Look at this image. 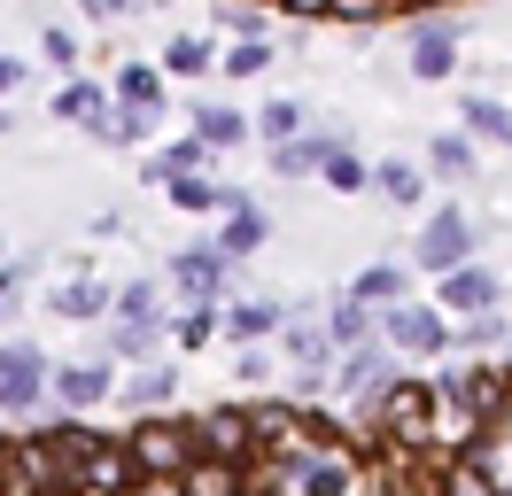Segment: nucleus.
<instances>
[{
    "label": "nucleus",
    "mask_w": 512,
    "mask_h": 496,
    "mask_svg": "<svg viewBox=\"0 0 512 496\" xmlns=\"http://www.w3.org/2000/svg\"><path fill=\"white\" fill-rule=\"evenodd\" d=\"M288 318H295L288 295H225V341H233V349H241V341H280Z\"/></svg>",
    "instance_id": "obj_12"
},
{
    "label": "nucleus",
    "mask_w": 512,
    "mask_h": 496,
    "mask_svg": "<svg viewBox=\"0 0 512 496\" xmlns=\"http://www.w3.org/2000/svg\"><path fill=\"white\" fill-rule=\"evenodd\" d=\"M109 318H148V326H171V279L163 272H132L117 287V310Z\"/></svg>",
    "instance_id": "obj_23"
},
{
    "label": "nucleus",
    "mask_w": 512,
    "mask_h": 496,
    "mask_svg": "<svg viewBox=\"0 0 512 496\" xmlns=\"http://www.w3.org/2000/svg\"><path fill=\"white\" fill-rule=\"evenodd\" d=\"M458 47H466V24H458V16H412L404 78H412V86H443V78H458V70H466Z\"/></svg>",
    "instance_id": "obj_7"
},
{
    "label": "nucleus",
    "mask_w": 512,
    "mask_h": 496,
    "mask_svg": "<svg viewBox=\"0 0 512 496\" xmlns=\"http://www.w3.org/2000/svg\"><path fill=\"white\" fill-rule=\"evenodd\" d=\"M218 334H225V295H179V303H171V349L202 357Z\"/></svg>",
    "instance_id": "obj_15"
},
{
    "label": "nucleus",
    "mask_w": 512,
    "mask_h": 496,
    "mask_svg": "<svg viewBox=\"0 0 512 496\" xmlns=\"http://www.w3.org/2000/svg\"><path fill=\"white\" fill-rule=\"evenodd\" d=\"M39 310L63 318V326H101V318L117 310V287H109L101 272H63L47 295H39Z\"/></svg>",
    "instance_id": "obj_11"
},
{
    "label": "nucleus",
    "mask_w": 512,
    "mask_h": 496,
    "mask_svg": "<svg viewBox=\"0 0 512 496\" xmlns=\"http://www.w3.org/2000/svg\"><path fill=\"white\" fill-rule=\"evenodd\" d=\"M218 62H225V39H202V31H171V39H163V78H187V86H202Z\"/></svg>",
    "instance_id": "obj_20"
},
{
    "label": "nucleus",
    "mask_w": 512,
    "mask_h": 496,
    "mask_svg": "<svg viewBox=\"0 0 512 496\" xmlns=\"http://www.w3.org/2000/svg\"><path fill=\"white\" fill-rule=\"evenodd\" d=\"M373 186H381L388 210H427L435 171H427V163H412V155H381V163H373Z\"/></svg>",
    "instance_id": "obj_17"
},
{
    "label": "nucleus",
    "mask_w": 512,
    "mask_h": 496,
    "mask_svg": "<svg viewBox=\"0 0 512 496\" xmlns=\"http://www.w3.org/2000/svg\"><path fill=\"white\" fill-rule=\"evenodd\" d=\"M187 496H249V465H233V458H194V473H187Z\"/></svg>",
    "instance_id": "obj_31"
},
{
    "label": "nucleus",
    "mask_w": 512,
    "mask_h": 496,
    "mask_svg": "<svg viewBox=\"0 0 512 496\" xmlns=\"http://www.w3.org/2000/svg\"><path fill=\"white\" fill-rule=\"evenodd\" d=\"M171 326H148V318H101V357H117V365H156Z\"/></svg>",
    "instance_id": "obj_16"
},
{
    "label": "nucleus",
    "mask_w": 512,
    "mask_h": 496,
    "mask_svg": "<svg viewBox=\"0 0 512 496\" xmlns=\"http://www.w3.org/2000/svg\"><path fill=\"white\" fill-rule=\"evenodd\" d=\"M39 62H47L55 78H78V70H86V47H78L63 24H39Z\"/></svg>",
    "instance_id": "obj_38"
},
{
    "label": "nucleus",
    "mask_w": 512,
    "mask_h": 496,
    "mask_svg": "<svg viewBox=\"0 0 512 496\" xmlns=\"http://www.w3.org/2000/svg\"><path fill=\"white\" fill-rule=\"evenodd\" d=\"M24 86H32V62H24V55H0V101H16Z\"/></svg>",
    "instance_id": "obj_41"
},
{
    "label": "nucleus",
    "mask_w": 512,
    "mask_h": 496,
    "mask_svg": "<svg viewBox=\"0 0 512 496\" xmlns=\"http://www.w3.org/2000/svg\"><path fill=\"white\" fill-rule=\"evenodd\" d=\"M47 380H55V357L39 349L32 334H8L0 341V419H32V411H47Z\"/></svg>",
    "instance_id": "obj_5"
},
{
    "label": "nucleus",
    "mask_w": 512,
    "mask_h": 496,
    "mask_svg": "<svg viewBox=\"0 0 512 496\" xmlns=\"http://www.w3.org/2000/svg\"><path fill=\"white\" fill-rule=\"evenodd\" d=\"M78 16L86 24H125V16H140V0H78Z\"/></svg>",
    "instance_id": "obj_40"
},
{
    "label": "nucleus",
    "mask_w": 512,
    "mask_h": 496,
    "mask_svg": "<svg viewBox=\"0 0 512 496\" xmlns=\"http://www.w3.org/2000/svg\"><path fill=\"white\" fill-rule=\"evenodd\" d=\"M218 39H272L264 0H218Z\"/></svg>",
    "instance_id": "obj_37"
},
{
    "label": "nucleus",
    "mask_w": 512,
    "mask_h": 496,
    "mask_svg": "<svg viewBox=\"0 0 512 496\" xmlns=\"http://www.w3.org/2000/svg\"><path fill=\"white\" fill-rule=\"evenodd\" d=\"M109 101H117V93L101 86V78H86V70H78V78H63V86H55V101H47V109H55V124H78V132H86V124H94Z\"/></svg>",
    "instance_id": "obj_24"
},
{
    "label": "nucleus",
    "mask_w": 512,
    "mask_h": 496,
    "mask_svg": "<svg viewBox=\"0 0 512 496\" xmlns=\"http://www.w3.org/2000/svg\"><path fill=\"white\" fill-rule=\"evenodd\" d=\"M109 93L125 101V109H148V117H171V78H163V62H117V78Z\"/></svg>",
    "instance_id": "obj_18"
},
{
    "label": "nucleus",
    "mask_w": 512,
    "mask_h": 496,
    "mask_svg": "<svg viewBox=\"0 0 512 496\" xmlns=\"http://www.w3.org/2000/svg\"><path fill=\"white\" fill-rule=\"evenodd\" d=\"M132 496H187V481H132Z\"/></svg>",
    "instance_id": "obj_43"
},
{
    "label": "nucleus",
    "mask_w": 512,
    "mask_h": 496,
    "mask_svg": "<svg viewBox=\"0 0 512 496\" xmlns=\"http://www.w3.org/2000/svg\"><path fill=\"white\" fill-rule=\"evenodd\" d=\"M350 295L357 303H373V310H388V303H412V264H365V272L350 279Z\"/></svg>",
    "instance_id": "obj_27"
},
{
    "label": "nucleus",
    "mask_w": 512,
    "mask_h": 496,
    "mask_svg": "<svg viewBox=\"0 0 512 496\" xmlns=\"http://www.w3.org/2000/svg\"><path fill=\"white\" fill-rule=\"evenodd\" d=\"M163 202L179 217H225V179H202V171H171L163 179Z\"/></svg>",
    "instance_id": "obj_25"
},
{
    "label": "nucleus",
    "mask_w": 512,
    "mask_h": 496,
    "mask_svg": "<svg viewBox=\"0 0 512 496\" xmlns=\"http://www.w3.org/2000/svg\"><path fill=\"white\" fill-rule=\"evenodd\" d=\"M458 124L474 132L481 148L512 155V101H497V93H458Z\"/></svg>",
    "instance_id": "obj_22"
},
{
    "label": "nucleus",
    "mask_w": 512,
    "mask_h": 496,
    "mask_svg": "<svg viewBox=\"0 0 512 496\" xmlns=\"http://www.w3.org/2000/svg\"><path fill=\"white\" fill-rule=\"evenodd\" d=\"M443 496H505V489L489 481V465L474 450H458V458H443Z\"/></svg>",
    "instance_id": "obj_35"
},
{
    "label": "nucleus",
    "mask_w": 512,
    "mask_h": 496,
    "mask_svg": "<svg viewBox=\"0 0 512 496\" xmlns=\"http://www.w3.org/2000/svg\"><path fill=\"white\" fill-rule=\"evenodd\" d=\"M435 303H443L450 318H481V310L505 303V279H497V272H489V264L474 256V264H458V272L435 279Z\"/></svg>",
    "instance_id": "obj_13"
},
{
    "label": "nucleus",
    "mask_w": 512,
    "mask_h": 496,
    "mask_svg": "<svg viewBox=\"0 0 512 496\" xmlns=\"http://www.w3.org/2000/svg\"><path fill=\"white\" fill-rule=\"evenodd\" d=\"M272 8H288L295 24H334V0H272Z\"/></svg>",
    "instance_id": "obj_42"
},
{
    "label": "nucleus",
    "mask_w": 512,
    "mask_h": 496,
    "mask_svg": "<svg viewBox=\"0 0 512 496\" xmlns=\"http://www.w3.org/2000/svg\"><path fill=\"white\" fill-rule=\"evenodd\" d=\"M388 8H396V0H334V24H350V31H381V24H388Z\"/></svg>",
    "instance_id": "obj_39"
},
{
    "label": "nucleus",
    "mask_w": 512,
    "mask_h": 496,
    "mask_svg": "<svg viewBox=\"0 0 512 496\" xmlns=\"http://www.w3.org/2000/svg\"><path fill=\"white\" fill-rule=\"evenodd\" d=\"M156 124H163V117H148V109H125V101H109V109L86 124V140H94V148L132 155V148H148V140H156Z\"/></svg>",
    "instance_id": "obj_19"
},
{
    "label": "nucleus",
    "mask_w": 512,
    "mask_h": 496,
    "mask_svg": "<svg viewBox=\"0 0 512 496\" xmlns=\"http://www.w3.org/2000/svg\"><path fill=\"white\" fill-rule=\"evenodd\" d=\"M70 496H132V489H70Z\"/></svg>",
    "instance_id": "obj_46"
},
{
    "label": "nucleus",
    "mask_w": 512,
    "mask_h": 496,
    "mask_svg": "<svg viewBox=\"0 0 512 496\" xmlns=\"http://www.w3.org/2000/svg\"><path fill=\"white\" fill-rule=\"evenodd\" d=\"M458 349H474V357H497V349H505V357H512V326L497 318V310H481V318H458Z\"/></svg>",
    "instance_id": "obj_36"
},
{
    "label": "nucleus",
    "mask_w": 512,
    "mask_h": 496,
    "mask_svg": "<svg viewBox=\"0 0 512 496\" xmlns=\"http://www.w3.org/2000/svg\"><path fill=\"white\" fill-rule=\"evenodd\" d=\"M8 132H16V101H0V140H8Z\"/></svg>",
    "instance_id": "obj_44"
},
{
    "label": "nucleus",
    "mask_w": 512,
    "mask_h": 496,
    "mask_svg": "<svg viewBox=\"0 0 512 496\" xmlns=\"http://www.w3.org/2000/svg\"><path fill=\"white\" fill-rule=\"evenodd\" d=\"M272 62H280V39H225V78H233V86H249V78H264V70H272Z\"/></svg>",
    "instance_id": "obj_32"
},
{
    "label": "nucleus",
    "mask_w": 512,
    "mask_h": 496,
    "mask_svg": "<svg viewBox=\"0 0 512 496\" xmlns=\"http://www.w3.org/2000/svg\"><path fill=\"white\" fill-rule=\"evenodd\" d=\"M264 241H272V217L256 210V202H249V210H225V217H218V248L233 256V264H249Z\"/></svg>",
    "instance_id": "obj_28"
},
{
    "label": "nucleus",
    "mask_w": 512,
    "mask_h": 496,
    "mask_svg": "<svg viewBox=\"0 0 512 496\" xmlns=\"http://www.w3.org/2000/svg\"><path fill=\"white\" fill-rule=\"evenodd\" d=\"M319 186H326V194H365V186H373V163H365L357 148H334L319 163Z\"/></svg>",
    "instance_id": "obj_33"
},
{
    "label": "nucleus",
    "mask_w": 512,
    "mask_h": 496,
    "mask_svg": "<svg viewBox=\"0 0 512 496\" xmlns=\"http://www.w3.org/2000/svg\"><path fill=\"white\" fill-rule=\"evenodd\" d=\"M194 427H202V450H210V458H233V465H256V458H264L256 403H210V411H194Z\"/></svg>",
    "instance_id": "obj_10"
},
{
    "label": "nucleus",
    "mask_w": 512,
    "mask_h": 496,
    "mask_svg": "<svg viewBox=\"0 0 512 496\" xmlns=\"http://www.w3.org/2000/svg\"><path fill=\"white\" fill-rule=\"evenodd\" d=\"M396 8H412V16H435V8H443V0H396Z\"/></svg>",
    "instance_id": "obj_45"
},
{
    "label": "nucleus",
    "mask_w": 512,
    "mask_h": 496,
    "mask_svg": "<svg viewBox=\"0 0 512 496\" xmlns=\"http://www.w3.org/2000/svg\"><path fill=\"white\" fill-rule=\"evenodd\" d=\"M326 326H334V341H342V349H357V341H373V334H381V310H373V303H357L350 287H342V295L326 303Z\"/></svg>",
    "instance_id": "obj_30"
},
{
    "label": "nucleus",
    "mask_w": 512,
    "mask_h": 496,
    "mask_svg": "<svg viewBox=\"0 0 512 496\" xmlns=\"http://www.w3.org/2000/svg\"><path fill=\"white\" fill-rule=\"evenodd\" d=\"M381 341L404 357V365H443L450 349H458V318H450L443 303H388L381 310Z\"/></svg>",
    "instance_id": "obj_3"
},
{
    "label": "nucleus",
    "mask_w": 512,
    "mask_h": 496,
    "mask_svg": "<svg viewBox=\"0 0 512 496\" xmlns=\"http://www.w3.org/2000/svg\"><path fill=\"white\" fill-rule=\"evenodd\" d=\"M435 411H443L435 380H427V372H404V380H396V388L373 403L365 434H381L388 458H435Z\"/></svg>",
    "instance_id": "obj_1"
},
{
    "label": "nucleus",
    "mask_w": 512,
    "mask_h": 496,
    "mask_svg": "<svg viewBox=\"0 0 512 496\" xmlns=\"http://www.w3.org/2000/svg\"><path fill=\"white\" fill-rule=\"evenodd\" d=\"M419 163H427L435 179H450V186H474V171H481V140L466 132V124H458V132H435Z\"/></svg>",
    "instance_id": "obj_21"
},
{
    "label": "nucleus",
    "mask_w": 512,
    "mask_h": 496,
    "mask_svg": "<svg viewBox=\"0 0 512 496\" xmlns=\"http://www.w3.org/2000/svg\"><path fill=\"white\" fill-rule=\"evenodd\" d=\"M474 256H481V225H474V210H466V202H443V210L419 217L412 272L443 279V272H458V264H474Z\"/></svg>",
    "instance_id": "obj_4"
},
{
    "label": "nucleus",
    "mask_w": 512,
    "mask_h": 496,
    "mask_svg": "<svg viewBox=\"0 0 512 496\" xmlns=\"http://www.w3.org/2000/svg\"><path fill=\"white\" fill-rule=\"evenodd\" d=\"M163 279H171V295H233V256L218 248V233H202L163 256Z\"/></svg>",
    "instance_id": "obj_9"
},
{
    "label": "nucleus",
    "mask_w": 512,
    "mask_h": 496,
    "mask_svg": "<svg viewBox=\"0 0 512 496\" xmlns=\"http://www.w3.org/2000/svg\"><path fill=\"white\" fill-rule=\"evenodd\" d=\"M117 403H125L132 419L171 411V403H179V365H171V357H156V365H125V380H117Z\"/></svg>",
    "instance_id": "obj_14"
},
{
    "label": "nucleus",
    "mask_w": 512,
    "mask_h": 496,
    "mask_svg": "<svg viewBox=\"0 0 512 496\" xmlns=\"http://www.w3.org/2000/svg\"><path fill=\"white\" fill-rule=\"evenodd\" d=\"M303 132H311V109H303L295 93H272V101L256 109V140H264V148H280V140H303Z\"/></svg>",
    "instance_id": "obj_29"
},
{
    "label": "nucleus",
    "mask_w": 512,
    "mask_h": 496,
    "mask_svg": "<svg viewBox=\"0 0 512 496\" xmlns=\"http://www.w3.org/2000/svg\"><path fill=\"white\" fill-rule=\"evenodd\" d=\"M125 442H132L140 481H187L194 458H202V427H194V419H179V411H148V419H132Z\"/></svg>",
    "instance_id": "obj_2"
},
{
    "label": "nucleus",
    "mask_w": 512,
    "mask_h": 496,
    "mask_svg": "<svg viewBox=\"0 0 512 496\" xmlns=\"http://www.w3.org/2000/svg\"><path fill=\"white\" fill-rule=\"evenodd\" d=\"M117 380H125V365H117V357H101V349H94V357H63L55 380H47V403L86 419V411H101V403H117Z\"/></svg>",
    "instance_id": "obj_8"
},
{
    "label": "nucleus",
    "mask_w": 512,
    "mask_h": 496,
    "mask_svg": "<svg viewBox=\"0 0 512 496\" xmlns=\"http://www.w3.org/2000/svg\"><path fill=\"white\" fill-rule=\"evenodd\" d=\"M8 318H16V303H0V341H8Z\"/></svg>",
    "instance_id": "obj_47"
},
{
    "label": "nucleus",
    "mask_w": 512,
    "mask_h": 496,
    "mask_svg": "<svg viewBox=\"0 0 512 496\" xmlns=\"http://www.w3.org/2000/svg\"><path fill=\"white\" fill-rule=\"evenodd\" d=\"M280 372H288V357L264 349V341H241V349H233V380H241V388H272Z\"/></svg>",
    "instance_id": "obj_34"
},
{
    "label": "nucleus",
    "mask_w": 512,
    "mask_h": 496,
    "mask_svg": "<svg viewBox=\"0 0 512 496\" xmlns=\"http://www.w3.org/2000/svg\"><path fill=\"white\" fill-rule=\"evenodd\" d=\"M0 256H8V233H0Z\"/></svg>",
    "instance_id": "obj_49"
},
{
    "label": "nucleus",
    "mask_w": 512,
    "mask_h": 496,
    "mask_svg": "<svg viewBox=\"0 0 512 496\" xmlns=\"http://www.w3.org/2000/svg\"><path fill=\"white\" fill-rule=\"evenodd\" d=\"M140 8H179V0H140Z\"/></svg>",
    "instance_id": "obj_48"
},
{
    "label": "nucleus",
    "mask_w": 512,
    "mask_h": 496,
    "mask_svg": "<svg viewBox=\"0 0 512 496\" xmlns=\"http://www.w3.org/2000/svg\"><path fill=\"white\" fill-rule=\"evenodd\" d=\"M396 380H404V357L373 334V341H357V349H342V365H334V403H357V419H373V403H381Z\"/></svg>",
    "instance_id": "obj_6"
},
{
    "label": "nucleus",
    "mask_w": 512,
    "mask_h": 496,
    "mask_svg": "<svg viewBox=\"0 0 512 496\" xmlns=\"http://www.w3.org/2000/svg\"><path fill=\"white\" fill-rule=\"evenodd\" d=\"M194 132L210 140V148H249L256 140V117H241V109H225V101H194Z\"/></svg>",
    "instance_id": "obj_26"
}]
</instances>
